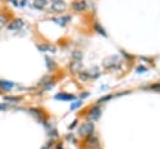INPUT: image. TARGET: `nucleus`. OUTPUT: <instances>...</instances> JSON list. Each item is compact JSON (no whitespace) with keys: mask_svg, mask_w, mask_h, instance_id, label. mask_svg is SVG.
<instances>
[{"mask_svg":"<svg viewBox=\"0 0 160 149\" xmlns=\"http://www.w3.org/2000/svg\"><path fill=\"white\" fill-rule=\"evenodd\" d=\"M93 130H94V124L91 122H85L79 127L78 134L80 137H89V135L93 134Z\"/></svg>","mask_w":160,"mask_h":149,"instance_id":"obj_1","label":"nucleus"},{"mask_svg":"<svg viewBox=\"0 0 160 149\" xmlns=\"http://www.w3.org/2000/svg\"><path fill=\"white\" fill-rule=\"evenodd\" d=\"M103 65L106 69H116L120 66V58L116 57V55H111V57H108L104 59Z\"/></svg>","mask_w":160,"mask_h":149,"instance_id":"obj_2","label":"nucleus"},{"mask_svg":"<svg viewBox=\"0 0 160 149\" xmlns=\"http://www.w3.org/2000/svg\"><path fill=\"white\" fill-rule=\"evenodd\" d=\"M51 10L55 13H63L66 10V4L64 0H51Z\"/></svg>","mask_w":160,"mask_h":149,"instance_id":"obj_3","label":"nucleus"},{"mask_svg":"<svg viewBox=\"0 0 160 149\" xmlns=\"http://www.w3.org/2000/svg\"><path fill=\"white\" fill-rule=\"evenodd\" d=\"M73 9L78 13H82L86 9V3L84 2V0H78V2H74L73 3Z\"/></svg>","mask_w":160,"mask_h":149,"instance_id":"obj_4","label":"nucleus"},{"mask_svg":"<svg viewBox=\"0 0 160 149\" xmlns=\"http://www.w3.org/2000/svg\"><path fill=\"white\" fill-rule=\"evenodd\" d=\"M85 143H86V145L90 147L91 149H98V148H99V140H98V138L94 137L93 134L88 137V139H86Z\"/></svg>","mask_w":160,"mask_h":149,"instance_id":"obj_5","label":"nucleus"},{"mask_svg":"<svg viewBox=\"0 0 160 149\" xmlns=\"http://www.w3.org/2000/svg\"><path fill=\"white\" fill-rule=\"evenodd\" d=\"M100 113H102V110H100L99 107H93L89 110V118L93 120H98L100 118Z\"/></svg>","mask_w":160,"mask_h":149,"instance_id":"obj_6","label":"nucleus"},{"mask_svg":"<svg viewBox=\"0 0 160 149\" xmlns=\"http://www.w3.org/2000/svg\"><path fill=\"white\" fill-rule=\"evenodd\" d=\"M23 25H24V22L22 19H15L8 25V28H9V30H19Z\"/></svg>","mask_w":160,"mask_h":149,"instance_id":"obj_7","label":"nucleus"},{"mask_svg":"<svg viewBox=\"0 0 160 149\" xmlns=\"http://www.w3.org/2000/svg\"><path fill=\"white\" fill-rule=\"evenodd\" d=\"M80 69H82V63H80V60H74V62L70 64V70H71V73H74V74L80 73Z\"/></svg>","mask_w":160,"mask_h":149,"instance_id":"obj_8","label":"nucleus"},{"mask_svg":"<svg viewBox=\"0 0 160 149\" xmlns=\"http://www.w3.org/2000/svg\"><path fill=\"white\" fill-rule=\"evenodd\" d=\"M38 49L40 51H51V53H55L56 51V48L54 45H50V44H46V45H38Z\"/></svg>","mask_w":160,"mask_h":149,"instance_id":"obj_9","label":"nucleus"},{"mask_svg":"<svg viewBox=\"0 0 160 149\" xmlns=\"http://www.w3.org/2000/svg\"><path fill=\"white\" fill-rule=\"evenodd\" d=\"M13 87H14V83H13V82H9V80H0V88H2L3 90H10Z\"/></svg>","mask_w":160,"mask_h":149,"instance_id":"obj_10","label":"nucleus"},{"mask_svg":"<svg viewBox=\"0 0 160 149\" xmlns=\"http://www.w3.org/2000/svg\"><path fill=\"white\" fill-rule=\"evenodd\" d=\"M86 74H88L89 78H98V77L100 75V71H99V69H98L96 66H94V68L89 69V70L86 71Z\"/></svg>","mask_w":160,"mask_h":149,"instance_id":"obj_11","label":"nucleus"},{"mask_svg":"<svg viewBox=\"0 0 160 149\" xmlns=\"http://www.w3.org/2000/svg\"><path fill=\"white\" fill-rule=\"evenodd\" d=\"M48 5V0H34V6L36 9H44Z\"/></svg>","mask_w":160,"mask_h":149,"instance_id":"obj_12","label":"nucleus"},{"mask_svg":"<svg viewBox=\"0 0 160 149\" xmlns=\"http://www.w3.org/2000/svg\"><path fill=\"white\" fill-rule=\"evenodd\" d=\"M74 98H75L74 95L63 94V93H60V94H56V95H55V99H62V100H73Z\"/></svg>","mask_w":160,"mask_h":149,"instance_id":"obj_13","label":"nucleus"},{"mask_svg":"<svg viewBox=\"0 0 160 149\" xmlns=\"http://www.w3.org/2000/svg\"><path fill=\"white\" fill-rule=\"evenodd\" d=\"M6 23H8V18H6V15L0 14V29H2L3 26H5Z\"/></svg>","mask_w":160,"mask_h":149,"instance_id":"obj_14","label":"nucleus"},{"mask_svg":"<svg viewBox=\"0 0 160 149\" xmlns=\"http://www.w3.org/2000/svg\"><path fill=\"white\" fill-rule=\"evenodd\" d=\"M45 60H46V65H48V69H49L50 71H53V70H55V68H56V65L54 64V62H53V60H50L49 58H46Z\"/></svg>","mask_w":160,"mask_h":149,"instance_id":"obj_15","label":"nucleus"},{"mask_svg":"<svg viewBox=\"0 0 160 149\" xmlns=\"http://www.w3.org/2000/svg\"><path fill=\"white\" fill-rule=\"evenodd\" d=\"M82 58H83V53H82V51L75 50V51L73 53V59H74V60H82Z\"/></svg>","mask_w":160,"mask_h":149,"instance_id":"obj_16","label":"nucleus"},{"mask_svg":"<svg viewBox=\"0 0 160 149\" xmlns=\"http://www.w3.org/2000/svg\"><path fill=\"white\" fill-rule=\"evenodd\" d=\"M70 20L69 16H64V18H60V19H56L55 22H58V24H62V25H65Z\"/></svg>","mask_w":160,"mask_h":149,"instance_id":"obj_17","label":"nucleus"},{"mask_svg":"<svg viewBox=\"0 0 160 149\" xmlns=\"http://www.w3.org/2000/svg\"><path fill=\"white\" fill-rule=\"evenodd\" d=\"M5 100L10 102V103H19L20 102V97H5Z\"/></svg>","mask_w":160,"mask_h":149,"instance_id":"obj_18","label":"nucleus"},{"mask_svg":"<svg viewBox=\"0 0 160 149\" xmlns=\"http://www.w3.org/2000/svg\"><path fill=\"white\" fill-rule=\"evenodd\" d=\"M80 105H82V100H80V102H75L74 104H71V105H70V110H74V109L79 108Z\"/></svg>","mask_w":160,"mask_h":149,"instance_id":"obj_19","label":"nucleus"},{"mask_svg":"<svg viewBox=\"0 0 160 149\" xmlns=\"http://www.w3.org/2000/svg\"><path fill=\"white\" fill-rule=\"evenodd\" d=\"M95 29H96V30H98V31H99L100 34H103L104 36L106 35V34H105V31H104V30H103L102 28H100V26H99V24H95Z\"/></svg>","mask_w":160,"mask_h":149,"instance_id":"obj_20","label":"nucleus"},{"mask_svg":"<svg viewBox=\"0 0 160 149\" xmlns=\"http://www.w3.org/2000/svg\"><path fill=\"white\" fill-rule=\"evenodd\" d=\"M138 71L140 73V71H146V68H144V66H139L138 68Z\"/></svg>","mask_w":160,"mask_h":149,"instance_id":"obj_21","label":"nucleus"}]
</instances>
